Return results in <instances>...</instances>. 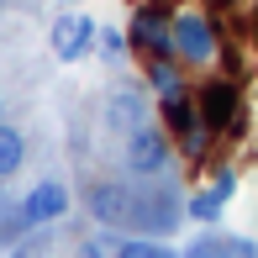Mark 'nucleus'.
<instances>
[{
	"instance_id": "obj_13",
	"label": "nucleus",
	"mask_w": 258,
	"mask_h": 258,
	"mask_svg": "<svg viewBox=\"0 0 258 258\" xmlns=\"http://www.w3.org/2000/svg\"><path fill=\"white\" fill-rule=\"evenodd\" d=\"M21 158H27V137L0 121V179H11V174L21 169Z\"/></svg>"
},
{
	"instance_id": "obj_3",
	"label": "nucleus",
	"mask_w": 258,
	"mask_h": 258,
	"mask_svg": "<svg viewBox=\"0 0 258 258\" xmlns=\"http://www.w3.org/2000/svg\"><path fill=\"white\" fill-rule=\"evenodd\" d=\"M126 42H132L148 63H153V58H174V16H169V6H163V0L137 6L132 27H126Z\"/></svg>"
},
{
	"instance_id": "obj_7",
	"label": "nucleus",
	"mask_w": 258,
	"mask_h": 258,
	"mask_svg": "<svg viewBox=\"0 0 258 258\" xmlns=\"http://www.w3.org/2000/svg\"><path fill=\"white\" fill-rule=\"evenodd\" d=\"M90 216L105 221V227H121L126 216H132V190H126L121 179H100V184H90Z\"/></svg>"
},
{
	"instance_id": "obj_10",
	"label": "nucleus",
	"mask_w": 258,
	"mask_h": 258,
	"mask_svg": "<svg viewBox=\"0 0 258 258\" xmlns=\"http://www.w3.org/2000/svg\"><path fill=\"white\" fill-rule=\"evenodd\" d=\"M184 258H258V248L248 237H201V242H190Z\"/></svg>"
},
{
	"instance_id": "obj_8",
	"label": "nucleus",
	"mask_w": 258,
	"mask_h": 258,
	"mask_svg": "<svg viewBox=\"0 0 258 258\" xmlns=\"http://www.w3.org/2000/svg\"><path fill=\"white\" fill-rule=\"evenodd\" d=\"M232 190H237V174L221 169L216 179L206 184V190H195V195H190V216H195V221H216V216H221V206L232 201Z\"/></svg>"
},
{
	"instance_id": "obj_15",
	"label": "nucleus",
	"mask_w": 258,
	"mask_h": 258,
	"mask_svg": "<svg viewBox=\"0 0 258 258\" xmlns=\"http://www.w3.org/2000/svg\"><path fill=\"white\" fill-rule=\"evenodd\" d=\"M111 258H169V253H163L158 242H148V237H126V242H121V248H116Z\"/></svg>"
},
{
	"instance_id": "obj_5",
	"label": "nucleus",
	"mask_w": 258,
	"mask_h": 258,
	"mask_svg": "<svg viewBox=\"0 0 258 258\" xmlns=\"http://www.w3.org/2000/svg\"><path fill=\"white\" fill-rule=\"evenodd\" d=\"M95 42H100V21L90 16V11H63V16L53 21V32H48V48H53L58 63H79V58H90Z\"/></svg>"
},
{
	"instance_id": "obj_4",
	"label": "nucleus",
	"mask_w": 258,
	"mask_h": 258,
	"mask_svg": "<svg viewBox=\"0 0 258 258\" xmlns=\"http://www.w3.org/2000/svg\"><path fill=\"white\" fill-rule=\"evenodd\" d=\"M169 158H174V137H169V126L143 121V126H132V132H126V148H121L126 174H163V169H169Z\"/></svg>"
},
{
	"instance_id": "obj_6",
	"label": "nucleus",
	"mask_w": 258,
	"mask_h": 258,
	"mask_svg": "<svg viewBox=\"0 0 258 258\" xmlns=\"http://www.w3.org/2000/svg\"><path fill=\"white\" fill-rule=\"evenodd\" d=\"M63 211H69V190L58 179H42V184H32L27 201H21V221H27V227H48Z\"/></svg>"
},
{
	"instance_id": "obj_17",
	"label": "nucleus",
	"mask_w": 258,
	"mask_h": 258,
	"mask_svg": "<svg viewBox=\"0 0 258 258\" xmlns=\"http://www.w3.org/2000/svg\"><path fill=\"white\" fill-rule=\"evenodd\" d=\"M253 32H258V11H253Z\"/></svg>"
},
{
	"instance_id": "obj_16",
	"label": "nucleus",
	"mask_w": 258,
	"mask_h": 258,
	"mask_svg": "<svg viewBox=\"0 0 258 258\" xmlns=\"http://www.w3.org/2000/svg\"><path fill=\"white\" fill-rule=\"evenodd\" d=\"M74 258H105V248H100V242H79Z\"/></svg>"
},
{
	"instance_id": "obj_12",
	"label": "nucleus",
	"mask_w": 258,
	"mask_h": 258,
	"mask_svg": "<svg viewBox=\"0 0 258 258\" xmlns=\"http://www.w3.org/2000/svg\"><path fill=\"white\" fill-rule=\"evenodd\" d=\"M105 121H111V126H126V132H132V126H143V100H137L132 90H126V95L116 90V95L105 100Z\"/></svg>"
},
{
	"instance_id": "obj_9",
	"label": "nucleus",
	"mask_w": 258,
	"mask_h": 258,
	"mask_svg": "<svg viewBox=\"0 0 258 258\" xmlns=\"http://www.w3.org/2000/svg\"><path fill=\"white\" fill-rule=\"evenodd\" d=\"M148 90H153L158 100H184V74H179V58H153L148 63Z\"/></svg>"
},
{
	"instance_id": "obj_11",
	"label": "nucleus",
	"mask_w": 258,
	"mask_h": 258,
	"mask_svg": "<svg viewBox=\"0 0 258 258\" xmlns=\"http://www.w3.org/2000/svg\"><path fill=\"white\" fill-rule=\"evenodd\" d=\"M163 126H169V137L179 143V137H190L195 126H201V111H195V100H163Z\"/></svg>"
},
{
	"instance_id": "obj_1",
	"label": "nucleus",
	"mask_w": 258,
	"mask_h": 258,
	"mask_svg": "<svg viewBox=\"0 0 258 258\" xmlns=\"http://www.w3.org/2000/svg\"><path fill=\"white\" fill-rule=\"evenodd\" d=\"M195 111H201V121L211 132H227V137H242V90L232 85V79H206L201 90H195Z\"/></svg>"
},
{
	"instance_id": "obj_2",
	"label": "nucleus",
	"mask_w": 258,
	"mask_h": 258,
	"mask_svg": "<svg viewBox=\"0 0 258 258\" xmlns=\"http://www.w3.org/2000/svg\"><path fill=\"white\" fill-rule=\"evenodd\" d=\"M216 53H221V32H216V21H211L206 11H184V16H174V58H179V63L206 69Z\"/></svg>"
},
{
	"instance_id": "obj_14",
	"label": "nucleus",
	"mask_w": 258,
	"mask_h": 258,
	"mask_svg": "<svg viewBox=\"0 0 258 258\" xmlns=\"http://www.w3.org/2000/svg\"><path fill=\"white\" fill-rule=\"evenodd\" d=\"M126 48H132V42H126L116 27H100V42H95V53L105 58V63H121V58H126Z\"/></svg>"
}]
</instances>
